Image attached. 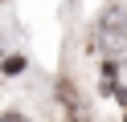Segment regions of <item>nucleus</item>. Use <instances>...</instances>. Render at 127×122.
I'll list each match as a JSON object with an SVG mask.
<instances>
[{
	"label": "nucleus",
	"instance_id": "obj_1",
	"mask_svg": "<svg viewBox=\"0 0 127 122\" xmlns=\"http://www.w3.org/2000/svg\"><path fill=\"white\" fill-rule=\"evenodd\" d=\"M94 45L111 61H127V8H111L94 29Z\"/></svg>",
	"mask_w": 127,
	"mask_h": 122
},
{
	"label": "nucleus",
	"instance_id": "obj_2",
	"mask_svg": "<svg viewBox=\"0 0 127 122\" xmlns=\"http://www.w3.org/2000/svg\"><path fill=\"white\" fill-rule=\"evenodd\" d=\"M25 69V61H21V57H8V61H4V73H21Z\"/></svg>",
	"mask_w": 127,
	"mask_h": 122
},
{
	"label": "nucleus",
	"instance_id": "obj_3",
	"mask_svg": "<svg viewBox=\"0 0 127 122\" xmlns=\"http://www.w3.org/2000/svg\"><path fill=\"white\" fill-rule=\"evenodd\" d=\"M0 122H29L25 114H17V110H8V114H0Z\"/></svg>",
	"mask_w": 127,
	"mask_h": 122
},
{
	"label": "nucleus",
	"instance_id": "obj_4",
	"mask_svg": "<svg viewBox=\"0 0 127 122\" xmlns=\"http://www.w3.org/2000/svg\"><path fill=\"white\" fill-rule=\"evenodd\" d=\"M0 53H4V49H0Z\"/></svg>",
	"mask_w": 127,
	"mask_h": 122
},
{
	"label": "nucleus",
	"instance_id": "obj_5",
	"mask_svg": "<svg viewBox=\"0 0 127 122\" xmlns=\"http://www.w3.org/2000/svg\"><path fill=\"white\" fill-rule=\"evenodd\" d=\"M123 122H127V118H123Z\"/></svg>",
	"mask_w": 127,
	"mask_h": 122
}]
</instances>
